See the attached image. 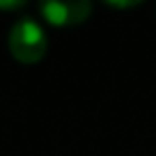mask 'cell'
I'll list each match as a JSON object with an SVG mask.
<instances>
[{"instance_id": "obj_1", "label": "cell", "mask_w": 156, "mask_h": 156, "mask_svg": "<svg viewBox=\"0 0 156 156\" xmlns=\"http://www.w3.org/2000/svg\"><path fill=\"white\" fill-rule=\"evenodd\" d=\"M7 46L14 60L23 64H37L48 51V39L41 25L32 19H21L12 25Z\"/></svg>"}, {"instance_id": "obj_2", "label": "cell", "mask_w": 156, "mask_h": 156, "mask_svg": "<svg viewBox=\"0 0 156 156\" xmlns=\"http://www.w3.org/2000/svg\"><path fill=\"white\" fill-rule=\"evenodd\" d=\"M39 12L55 28H73V25H80L90 19L92 14V5L85 2V0H73V2H58V0H48V2H41Z\"/></svg>"}, {"instance_id": "obj_3", "label": "cell", "mask_w": 156, "mask_h": 156, "mask_svg": "<svg viewBox=\"0 0 156 156\" xmlns=\"http://www.w3.org/2000/svg\"><path fill=\"white\" fill-rule=\"evenodd\" d=\"M21 7H25V2H21V0H12V2H0V9H21Z\"/></svg>"}, {"instance_id": "obj_4", "label": "cell", "mask_w": 156, "mask_h": 156, "mask_svg": "<svg viewBox=\"0 0 156 156\" xmlns=\"http://www.w3.org/2000/svg\"><path fill=\"white\" fill-rule=\"evenodd\" d=\"M110 7H117V9H129V7H138L140 2H108Z\"/></svg>"}]
</instances>
